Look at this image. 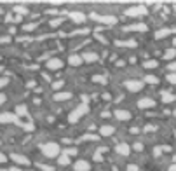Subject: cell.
Masks as SVG:
<instances>
[{
  "label": "cell",
  "instance_id": "6da1fadb",
  "mask_svg": "<svg viewBox=\"0 0 176 171\" xmlns=\"http://www.w3.org/2000/svg\"><path fill=\"white\" fill-rule=\"evenodd\" d=\"M87 110H89L87 103H84V101H82V103L78 105V108H75V110H73V112H71L70 115H68V121H70L71 124H75V122H77L78 119H80V117H82V115H84L85 112H87Z\"/></svg>",
  "mask_w": 176,
  "mask_h": 171
},
{
  "label": "cell",
  "instance_id": "7a4b0ae2",
  "mask_svg": "<svg viewBox=\"0 0 176 171\" xmlns=\"http://www.w3.org/2000/svg\"><path fill=\"white\" fill-rule=\"evenodd\" d=\"M40 149H42V154L45 157H56V156H59V145H58V143H44Z\"/></svg>",
  "mask_w": 176,
  "mask_h": 171
},
{
  "label": "cell",
  "instance_id": "3957f363",
  "mask_svg": "<svg viewBox=\"0 0 176 171\" xmlns=\"http://www.w3.org/2000/svg\"><path fill=\"white\" fill-rule=\"evenodd\" d=\"M91 18L94 21L103 23V25H115L117 23V18L115 16H99V14H91Z\"/></svg>",
  "mask_w": 176,
  "mask_h": 171
},
{
  "label": "cell",
  "instance_id": "277c9868",
  "mask_svg": "<svg viewBox=\"0 0 176 171\" xmlns=\"http://www.w3.org/2000/svg\"><path fill=\"white\" fill-rule=\"evenodd\" d=\"M124 86H126V89L133 91V93H138V91L143 89V82H141V80H126Z\"/></svg>",
  "mask_w": 176,
  "mask_h": 171
},
{
  "label": "cell",
  "instance_id": "5b68a950",
  "mask_svg": "<svg viewBox=\"0 0 176 171\" xmlns=\"http://www.w3.org/2000/svg\"><path fill=\"white\" fill-rule=\"evenodd\" d=\"M143 14H147V7L145 5H134V7L126 11V16H143Z\"/></svg>",
  "mask_w": 176,
  "mask_h": 171
},
{
  "label": "cell",
  "instance_id": "8992f818",
  "mask_svg": "<svg viewBox=\"0 0 176 171\" xmlns=\"http://www.w3.org/2000/svg\"><path fill=\"white\" fill-rule=\"evenodd\" d=\"M16 121H18L16 114H9V112L0 114V124H11V122H16Z\"/></svg>",
  "mask_w": 176,
  "mask_h": 171
},
{
  "label": "cell",
  "instance_id": "52a82bcc",
  "mask_svg": "<svg viewBox=\"0 0 176 171\" xmlns=\"http://www.w3.org/2000/svg\"><path fill=\"white\" fill-rule=\"evenodd\" d=\"M154 100H150V98H141L140 101H138V108L140 110H147V108H154Z\"/></svg>",
  "mask_w": 176,
  "mask_h": 171
},
{
  "label": "cell",
  "instance_id": "ba28073f",
  "mask_svg": "<svg viewBox=\"0 0 176 171\" xmlns=\"http://www.w3.org/2000/svg\"><path fill=\"white\" fill-rule=\"evenodd\" d=\"M115 150H117V154H120V156H129L131 154V147L127 143H119L115 147Z\"/></svg>",
  "mask_w": 176,
  "mask_h": 171
},
{
  "label": "cell",
  "instance_id": "9c48e42d",
  "mask_svg": "<svg viewBox=\"0 0 176 171\" xmlns=\"http://www.w3.org/2000/svg\"><path fill=\"white\" fill-rule=\"evenodd\" d=\"M75 169L77 171H89L91 169V164L87 163V161H84V159H78L77 163H75Z\"/></svg>",
  "mask_w": 176,
  "mask_h": 171
},
{
  "label": "cell",
  "instance_id": "30bf717a",
  "mask_svg": "<svg viewBox=\"0 0 176 171\" xmlns=\"http://www.w3.org/2000/svg\"><path fill=\"white\" fill-rule=\"evenodd\" d=\"M61 66H63V61L58 59V58H52V59L47 61V68H51V70H59Z\"/></svg>",
  "mask_w": 176,
  "mask_h": 171
},
{
  "label": "cell",
  "instance_id": "8fae6325",
  "mask_svg": "<svg viewBox=\"0 0 176 171\" xmlns=\"http://www.w3.org/2000/svg\"><path fill=\"white\" fill-rule=\"evenodd\" d=\"M11 159H12L14 163L21 164V166H28V164H30V161H28V159H26L25 156H19V154H12V156H11Z\"/></svg>",
  "mask_w": 176,
  "mask_h": 171
},
{
  "label": "cell",
  "instance_id": "7c38bea8",
  "mask_svg": "<svg viewBox=\"0 0 176 171\" xmlns=\"http://www.w3.org/2000/svg\"><path fill=\"white\" fill-rule=\"evenodd\" d=\"M113 115H115L119 121H129V119H131V114H129L127 110H115Z\"/></svg>",
  "mask_w": 176,
  "mask_h": 171
},
{
  "label": "cell",
  "instance_id": "4fadbf2b",
  "mask_svg": "<svg viewBox=\"0 0 176 171\" xmlns=\"http://www.w3.org/2000/svg\"><path fill=\"white\" fill-rule=\"evenodd\" d=\"M70 19H73L75 23H84L85 21V14L84 12H77V11H73V12H70Z\"/></svg>",
  "mask_w": 176,
  "mask_h": 171
},
{
  "label": "cell",
  "instance_id": "5bb4252c",
  "mask_svg": "<svg viewBox=\"0 0 176 171\" xmlns=\"http://www.w3.org/2000/svg\"><path fill=\"white\" fill-rule=\"evenodd\" d=\"M82 61L94 63V61H98V54H96V52H84V54H82Z\"/></svg>",
  "mask_w": 176,
  "mask_h": 171
},
{
  "label": "cell",
  "instance_id": "9a60e30c",
  "mask_svg": "<svg viewBox=\"0 0 176 171\" xmlns=\"http://www.w3.org/2000/svg\"><path fill=\"white\" fill-rule=\"evenodd\" d=\"M54 101H66L71 98V93H54Z\"/></svg>",
  "mask_w": 176,
  "mask_h": 171
},
{
  "label": "cell",
  "instance_id": "2e32d148",
  "mask_svg": "<svg viewBox=\"0 0 176 171\" xmlns=\"http://www.w3.org/2000/svg\"><path fill=\"white\" fill-rule=\"evenodd\" d=\"M113 126H101L99 128V133H101V136H112L113 135Z\"/></svg>",
  "mask_w": 176,
  "mask_h": 171
},
{
  "label": "cell",
  "instance_id": "e0dca14e",
  "mask_svg": "<svg viewBox=\"0 0 176 171\" xmlns=\"http://www.w3.org/2000/svg\"><path fill=\"white\" fill-rule=\"evenodd\" d=\"M68 63H70L71 66H78V65L82 63V56H77V54H71V56L68 58Z\"/></svg>",
  "mask_w": 176,
  "mask_h": 171
},
{
  "label": "cell",
  "instance_id": "ac0fdd59",
  "mask_svg": "<svg viewBox=\"0 0 176 171\" xmlns=\"http://www.w3.org/2000/svg\"><path fill=\"white\" fill-rule=\"evenodd\" d=\"M127 32H129V30H134V32H147V25H143V23H140V25H133V26H127Z\"/></svg>",
  "mask_w": 176,
  "mask_h": 171
},
{
  "label": "cell",
  "instance_id": "d6986e66",
  "mask_svg": "<svg viewBox=\"0 0 176 171\" xmlns=\"http://www.w3.org/2000/svg\"><path fill=\"white\" fill-rule=\"evenodd\" d=\"M115 45H120V47H136V42L134 40H126V42H122V40H117Z\"/></svg>",
  "mask_w": 176,
  "mask_h": 171
},
{
  "label": "cell",
  "instance_id": "ffe728a7",
  "mask_svg": "<svg viewBox=\"0 0 176 171\" xmlns=\"http://www.w3.org/2000/svg\"><path fill=\"white\" fill-rule=\"evenodd\" d=\"M58 163L61 164V166H66V164H70V157H68V154H63V156H59Z\"/></svg>",
  "mask_w": 176,
  "mask_h": 171
},
{
  "label": "cell",
  "instance_id": "44dd1931",
  "mask_svg": "<svg viewBox=\"0 0 176 171\" xmlns=\"http://www.w3.org/2000/svg\"><path fill=\"white\" fill-rule=\"evenodd\" d=\"M162 101H164V103H173V101H174V96L169 94V93H162Z\"/></svg>",
  "mask_w": 176,
  "mask_h": 171
},
{
  "label": "cell",
  "instance_id": "7402d4cb",
  "mask_svg": "<svg viewBox=\"0 0 176 171\" xmlns=\"http://www.w3.org/2000/svg\"><path fill=\"white\" fill-rule=\"evenodd\" d=\"M174 56H176V49H174V47H173V49H168L166 52H164V58H166V59H173Z\"/></svg>",
  "mask_w": 176,
  "mask_h": 171
},
{
  "label": "cell",
  "instance_id": "603a6c76",
  "mask_svg": "<svg viewBox=\"0 0 176 171\" xmlns=\"http://www.w3.org/2000/svg\"><path fill=\"white\" fill-rule=\"evenodd\" d=\"M16 114L18 115H26L28 114V110H26L25 105H18V107H16Z\"/></svg>",
  "mask_w": 176,
  "mask_h": 171
},
{
  "label": "cell",
  "instance_id": "cb8c5ba5",
  "mask_svg": "<svg viewBox=\"0 0 176 171\" xmlns=\"http://www.w3.org/2000/svg\"><path fill=\"white\" fill-rule=\"evenodd\" d=\"M171 33V30H161V32H157L155 33V39H162V37H168Z\"/></svg>",
  "mask_w": 176,
  "mask_h": 171
},
{
  "label": "cell",
  "instance_id": "d4e9b609",
  "mask_svg": "<svg viewBox=\"0 0 176 171\" xmlns=\"http://www.w3.org/2000/svg\"><path fill=\"white\" fill-rule=\"evenodd\" d=\"M157 61H154V59H150V61H145V63H143V66H145V68H157Z\"/></svg>",
  "mask_w": 176,
  "mask_h": 171
},
{
  "label": "cell",
  "instance_id": "484cf974",
  "mask_svg": "<svg viewBox=\"0 0 176 171\" xmlns=\"http://www.w3.org/2000/svg\"><path fill=\"white\" fill-rule=\"evenodd\" d=\"M145 80H147L148 84H157V82H159V79L155 77V75H147V77H145Z\"/></svg>",
  "mask_w": 176,
  "mask_h": 171
},
{
  "label": "cell",
  "instance_id": "4316f807",
  "mask_svg": "<svg viewBox=\"0 0 176 171\" xmlns=\"http://www.w3.org/2000/svg\"><path fill=\"white\" fill-rule=\"evenodd\" d=\"M166 79H168V82H171V84H176V72L174 73H168Z\"/></svg>",
  "mask_w": 176,
  "mask_h": 171
},
{
  "label": "cell",
  "instance_id": "83f0119b",
  "mask_svg": "<svg viewBox=\"0 0 176 171\" xmlns=\"http://www.w3.org/2000/svg\"><path fill=\"white\" fill-rule=\"evenodd\" d=\"M14 11H16V12H19V14H26V12H28V9L21 7V5H16V7H14Z\"/></svg>",
  "mask_w": 176,
  "mask_h": 171
},
{
  "label": "cell",
  "instance_id": "f1b7e54d",
  "mask_svg": "<svg viewBox=\"0 0 176 171\" xmlns=\"http://www.w3.org/2000/svg\"><path fill=\"white\" fill-rule=\"evenodd\" d=\"M168 70L171 72V73H174V72H176V63H169L168 65Z\"/></svg>",
  "mask_w": 176,
  "mask_h": 171
},
{
  "label": "cell",
  "instance_id": "f546056e",
  "mask_svg": "<svg viewBox=\"0 0 176 171\" xmlns=\"http://www.w3.org/2000/svg\"><path fill=\"white\" fill-rule=\"evenodd\" d=\"M127 171H140V168H138L136 164H129V166H127Z\"/></svg>",
  "mask_w": 176,
  "mask_h": 171
},
{
  "label": "cell",
  "instance_id": "4dcf8cb0",
  "mask_svg": "<svg viewBox=\"0 0 176 171\" xmlns=\"http://www.w3.org/2000/svg\"><path fill=\"white\" fill-rule=\"evenodd\" d=\"M94 82H101V84H103V82H106V79L101 77V75H96V77H94Z\"/></svg>",
  "mask_w": 176,
  "mask_h": 171
},
{
  "label": "cell",
  "instance_id": "1f68e13d",
  "mask_svg": "<svg viewBox=\"0 0 176 171\" xmlns=\"http://www.w3.org/2000/svg\"><path fill=\"white\" fill-rule=\"evenodd\" d=\"M52 87H54V89H59V87H63V82H61V80H58V82L52 84Z\"/></svg>",
  "mask_w": 176,
  "mask_h": 171
},
{
  "label": "cell",
  "instance_id": "d6a6232c",
  "mask_svg": "<svg viewBox=\"0 0 176 171\" xmlns=\"http://www.w3.org/2000/svg\"><path fill=\"white\" fill-rule=\"evenodd\" d=\"M5 100H7V98H5V94L0 93V105H4V103H5Z\"/></svg>",
  "mask_w": 176,
  "mask_h": 171
},
{
  "label": "cell",
  "instance_id": "836d02e7",
  "mask_svg": "<svg viewBox=\"0 0 176 171\" xmlns=\"http://www.w3.org/2000/svg\"><path fill=\"white\" fill-rule=\"evenodd\" d=\"M134 150H143V145L141 143H134Z\"/></svg>",
  "mask_w": 176,
  "mask_h": 171
},
{
  "label": "cell",
  "instance_id": "e575fe53",
  "mask_svg": "<svg viewBox=\"0 0 176 171\" xmlns=\"http://www.w3.org/2000/svg\"><path fill=\"white\" fill-rule=\"evenodd\" d=\"M7 82H9L7 79H0V87H4V86L7 84Z\"/></svg>",
  "mask_w": 176,
  "mask_h": 171
},
{
  "label": "cell",
  "instance_id": "d590c367",
  "mask_svg": "<svg viewBox=\"0 0 176 171\" xmlns=\"http://www.w3.org/2000/svg\"><path fill=\"white\" fill-rule=\"evenodd\" d=\"M5 161H7V157H5L4 154H2V152H0V163H5Z\"/></svg>",
  "mask_w": 176,
  "mask_h": 171
},
{
  "label": "cell",
  "instance_id": "8d00e7d4",
  "mask_svg": "<svg viewBox=\"0 0 176 171\" xmlns=\"http://www.w3.org/2000/svg\"><path fill=\"white\" fill-rule=\"evenodd\" d=\"M35 28V25H26V26H25V30H26V32H28V30H33Z\"/></svg>",
  "mask_w": 176,
  "mask_h": 171
},
{
  "label": "cell",
  "instance_id": "74e56055",
  "mask_svg": "<svg viewBox=\"0 0 176 171\" xmlns=\"http://www.w3.org/2000/svg\"><path fill=\"white\" fill-rule=\"evenodd\" d=\"M84 140H96V136H91V135H87V136H84Z\"/></svg>",
  "mask_w": 176,
  "mask_h": 171
},
{
  "label": "cell",
  "instance_id": "f35d334b",
  "mask_svg": "<svg viewBox=\"0 0 176 171\" xmlns=\"http://www.w3.org/2000/svg\"><path fill=\"white\" fill-rule=\"evenodd\" d=\"M25 128L28 129V131H33V124H26V126H25Z\"/></svg>",
  "mask_w": 176,
  "mask_h": 171
},
{
  "label": "cell",
  "instance_id": "ab89813d",
  "mask_svg": "<svg viewBox=\"0 0 176 171\" xmlns=\"http://www.w3.org/2000/svg\"><path fill=\"white\" fill-rule=\"evenodd\" d=\"M9 40H11L9 37H2V39H0V42H9Z\"/></svg>",
  "mask_w": 176,
  "mask_h": 171
},
{
  "label": "cell",
  "instance_id": "60d3db41",
  "mask_svg": "<svg viewBox=\"0 0 176 171\" xmlns=\"http://www.w3.org/2000/svg\"><path fill=\"white\" fill-rule=\"evenodd\" d=\"M59 23H61V21H59V19H56V21H51V25H52V26H58Z\"/></svg>",
  "mask_w": 176,
  "mask_h": 171
},
{
  "label": "cell",
  "instance_id": "b9f144b4",
  "mask_svg": "<svg viewBox=\"0 0 176 171\" xmlns=\"http://www.w3.org/2000/svg\"><path fill=\"white\" fill-rule=\"evenodd\" d=\"M169 171H176V164H173V166L169 168Z\"/></svg>",
  "mask_w": 176,
  "mask_h": 171
},
{
  "label": "cell",
  "instance_id": "7bdbcfd3",
  "mask_svg": "<svg viewBox=\"0 0 176 171\" xmlns=\"http://www.w3.org/2000/svg\"><path fill=\"white\" fill-rule=\"evenodd\" d=\"M11 171H23V169H19V168H12Z\"/></svg>",
  "mask_w": 176,
  "mask_h": 171
},
{
  "label": "cell",
  "instance_id": "ee69618b",
  "mask_svg": "<svg viewBox=\"0 0 176 171\" xmlns=\"http://www.w3.org/2000/svg\"><path fill=\"white\" fill-rule=\"evenodd\" d=\"M173 161H174V164H176V156H174V159H173Z\"/></svg>",
  "mask_w": 176,
  "mask_h": 171
},
{
  "label": "cell",
  "instance_id": "f6af8a7d",
  "mask_svg": "<svg viewBox=\"0 0 176 171\" xmlns=\"http://www.w3.org/2000/svg\"><path fill=\"white\" fill-rule=\"evenodd\" d=\"M173 114H174V117H176V110H174V112H173Z\"/></svg>",
  "mask_w": 176,
  "mask_h": 171
},
{
  "label": "cell",
  "instance_id": "bcb514c9",
  "mask_svg": "<svg viewBox=\"0 0 176 171\" xmlns=\"http://www.w3.org/2000/svg\"><path fill=\"white\" fill-rule=\"evenodd\" d=\"M173 44H174V45H176V39H174V42H173Z\"/></svg>",
  "mask_w": 176,
  "mask_h": 171
}]
</instances>
